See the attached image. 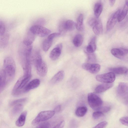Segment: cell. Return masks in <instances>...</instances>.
I'll return each instance as SVG.
<instances>
[{
    "mask_svg": "<svg viewBox=\"0 0 128 128\" xmlns=\"http://www.w3.org/2000/svg\"><path fill=\"white\" fill-rule=\"evenodd\" d=\"M87 111V108L85 106H80L78 107L76 110L75 114L78 117H82L84 116L86 113Z\"/></svg>",
    "mask_w": 128,
    "mask_h": 128,
    "instance_id": "obj_29",
    "label": "cell"
},
{
    "mask_svg": "<svg viewBox=\"0 0 128 128\" xmlns=\"http://www.w3.org/2000/svg\"><path fill=\"white\" fill-rule=\"evenodd\" d=\"M40 81L38 79H34L28 84L24 87V92H26L38 87L40 84Z\"/></svg>",
    "mask_w": 128,
    "mask_h": 128,
    "instance_id": "obj_12",
    "label": "cell"
},
{
    "mask_svg": "<svg viewBox=\"0 0 128 128\" xmlns=\"http://www.w3.org/2000/svg\"><path fill=\"white\" fill-rule=\"evenodd\" d=\"M111 52L114 56L120 59H122L128 54V50L123 48L112 49Z\"/></svg>",
    "mask_w": 128,
    "mask_h": 128,
    "instance_id": "obj_10",
    "label": "cell"
},
{
    "mask_svg": "<svg viewBox=\"0 0 128 128\" xmlns=\"http://www.w3.org/2000/svg\"><path fill=\"white\" fill-rule=\"evenodd\" d=\"M96 37L94 36L92 38L86 47V52L88 53H93L96 50Z\"/></svg>",
    "mask_w": 128,
    "mask_h": 128,
    "instance_id": "obj_15",
    "label": "cell"
},
{
    "mask_svg": "<svg viewBox=\"0 0 128 128\" xmlns=\"http://www.w3.org/2000/svg\"><path fill=\"white\" fill-rule=\"evenodd\" d=\"M35 36L29 30L24 39L23 41V44L26 46L31 45L34 40Z\"/></svg>",
    "mask_w": 128,
    "mask_h": 128,
    "instance_id": "obj_14",
    "label": "cell"
},
{
    "mask_svg": "<svg viewBox=\"0 0 128 128\" xmlns=\"http://www.w3.org/2000/svg\"><path fill=\"white\" fill-rule=\"evenodd\" d=\"M8 82L5 73L3 69H0V88H4Z\"/></svg>",
    "mask_w": 128,
    "mask_h": 128,
    "instance_id": "obj_27",
    "label": "cell"
},
{
    "mask_svg": "<svg viewBox=\"0 0 128 128\" xmlns=\"http://www.w3.org/2000/svg\"><path fill=\"white\" fill-rule=\"evenodd\" d=\"M119 120L123 125L126 126H128V117L127 116L122 117L120 118Z\"/></svg>",
    "mask_w": 128,
    "mask_h": 128,
    "instance_id": "obj_38",
    "label": "cell"
},
{
    "mask_svg": "<svg viewBox=\"0 0 128 128\" xmlns=\"http://www.w3.org/2000/svg\"><path fill=\"white\" fill-rule=\"evenodd\" d=\"M64 123V121H62L55 126L53 128H63Z\"/></svg>",
    "mask_w": 128,
    "mask_h": 128,
    "instance_id": "obj_41",
    "label": "cell"
},
{
    "mask_svg": "<svg viewBox=\"0 0 128 128\" xmlns=\"http://www.w3.org/2000/svg\"><path fill=\"white\" fill-rule=\"evenodd\" d=\"M55 112L54 110L42 111L40 112L32 122V124L36 125L40 122L48 120L52 118Z\"/></svg>",
    "mask_w": 128,
    "mask_h": 128,
    "instance_id": "obj_4",
    "label": "cell"
},
{
    "mask_svg": "<svg viewBox=\"0 0 128 128\" xmlns=\"http://www.w3.org/2000/svg\"><path fill=\"white\" fill-rule=\"evenodd\" d=\"M5 73L7 82L14 78L16 71V65L13 59L10 57H6L4 62L3 68Z\"/></svg>",
    "mask_w": 128,
    "mask_h": 128,
    "instance_id": "obj_1",
    "label": "cell"
},
{
    "mask_svg": "<svg viewBox=\"0 0 128 128\" xmlns=\"http://www.w3.org/2000/svg\"><path fill=\"white\" fill-rule=\"evenodd\" d=\"M115 0H109V3L110 5L112 6H113L115 2Z\"/></svg>",
    "mask_w": 128,
    "mask_h": 128,
    "instance_id": "obj_44",
    "label": "cell"
},
{
    "mask_svg": "<svg viewBox=\"0 0 128 128\" xmlns=\"http://www.w3.org/2000/svg\"><path fill=\"white\" fill-rule=\"evenodd\" d=\"M98 19L95 17L90 18L88 20V25L92 27L96 23Z\"/></svg>",
    "mask_w": 128,
    "mask_h": 128,
    "instance_id": "obj_37",
    "label": "cell"
},
{
    "mask_svg": "<svg viewBox=\"0 0 128 128\" xmlns=\"http://www.w3.org/2000/svg\"><path fill=\"white\" fill-rule=\"evenodd\" d=\"M115 78V74L110 72L98 75L96 77V78L97 80L100 82L106 83H111L114 81Z\"/></svg>",
    "mask_w": 128,
    "mask_h": 128,
    "instance_id": "obj_6",
    "label": "cell"
},
{
    "mask_svg": "<svg viewBox=\"0 0 128 128\" xmlns=\"http://www.w3.org/2000/svg\"><path fill=\"white\" fill-rule=\"evenodd\" d=\"M83 20V15L82 14H80L77 18L76 23V28L78 31H82L84 30Z\"/></svg>",
    "mask_w": 128,
    "mask_h": 128,
    "instance_id": "obj_25",
    "label": "cell"
},
{
    "mask_svg": "<svg viewBox=\"0 0 128 128\" xmlns=\"http://www.w3.org/2000/svg\"><path fill=\"white\" fill-rule=\"evenodd\" d=\"M52 40L47 38L44 41L42 44V48L44 52H46L52 46Z\"/></svg>",
    "mask_w": 128,
    "mask_h": 128,
    "instance_id": "obj_30",
    "label": "cell"
},
{
    "mask_svg": "<svg viewBox=\"0 0 128 128\" xmlns=\"http://www.w3.org/2000/svg\"><path fill=\"white\" fill-rule=\"evenodd\" d=\"M113 84L104 83L98 86L95 89V92L97 93L103 92L111 88Z\"/></svg>",
    "mask_w": 128,
    "mask_h": 128,
    "instance_id": "obj_16",
    "label": "cell"
},
{
    "mask_svg": "<svg viewBox=\"0 0 128 128\" xmlns=\"http://www.w3.org/2000/svg\"><path fill=\"white\" fill-rule=\"evenodd\" d=\"M50 124L48 122H44L40 123L35 128H50Z\"/></svg>",
    "mask_w": 128,
    "mask_h": 128,
    "instance_id": "obj_35",
    "label": "cell"
},
{
    "mask_svg": "<svg viewBox=\"0 0 128 128\" xmlns=\"http://www.w3.org/2000/svg\"><path fill=\"white\" fill-rule=\"evenodd\" d=\"M6 28L4 22L0 20V35H3L6 33Z\"/></svg>",
    "mask_w": 128,
    "mask_h": 128,
    "instance_id": "obj_34",
    "label": "cell"
},
{
    "mask_svg": "<svg viewBox=\"0 0 128 128\" xmlns=\"http://www.w3.org/2000/svg\"><path fill=\"white\" fill-rule=\"evenodd\" d=\"M107 122L105 121L101 122L92 128H104L107 126Z\"/></svg>",
    "mask_w": 128,
    "mask_h": 128,
    "instance_id": "obj_36",
    "label": "cell"
},
{
    "mask_svg": "<svg viewBox=\"0 0 128 128\" xmlns=\"http://www.w3.org/2000/svg\"><path fill=\"white\" fill-rule=\"evenodd\" d=\"M92 30L95 34L99 35L102 32L103 28L101 20L98 19L95 24L92 27Z\"/></svg>",
    "mask_w": 128,
    "mask_h": 128,
    "instance_id": "obj_18",
    "label": "cell"
},
{
    "mask_svg": "<svg viewBox=\"0 0 128 128\" xmlns=\"http://www.w3.org/2000/svg\"><path fill=\"white\" fill-rule=\"evenodd\" d=\"M120 12V10L118 9L112 14L108 19L106 24V29L107 31L110 30L114 27L118 21Z\"/></svg>",
    "mask_w": 128,
    "mask_h": 128,
    "instance_id": "obj_7",
    "label": "cell"
},
{
    "mask_svg": "<svg viewBox=\"0 0 128 128\" xmlns=\"http://www.w3.org/2000/svg\"><path fill=\"white\" fill-rule=\"evenodd\" d=\"M36 68L37 73L38 75L44 77L46 75L47 72V67L44 62L42 61Z\"/></svg>",
    "mask_w": 128,
    "mask_h": 128,
    "instance_id": "obj_13",
    "label": "cell"
},
{
    "mask_svg": "<svg viewBox=\"0 0 128 128\" xmlns=\"http://www.w3.org/2000/svg\"><path fill=\"white\" fill-rule=\"evenodd\" d=\"M128 0H126L125 5L118 16V22L122 21L126 17L128 12Z\"/></svg>",
    "mask_w": 128,
    "mask_h": 128,
    "instance_id": "obj_19",
    "label": "cell"
},
{
    "mask_svg": "<svg viewBox=\"0 0 128 128\" xmlns=\"http://www.w3.org/2000/svg\"><path fill=\"white\" fill-rule=\"evenodd\" d=\"M23 106L22 104H16L12 110V113L14 115L20 113L23 110Z\"/></svg>",
    "mask_w": 128,
    "mask_h": 128,
    "instance_id": "obj_31",
    "label": "cell"
},
{
    "mask_svg": "<svg viewBox=\"0 0 128 128\" xmlns=\"http://www.w3.org/2000/svg\"><path fill=\"white\" fill-rule=\"evenodd\" d=\"M61 108V106L60 105H58L54 108V111L55 112H59Z\"/></svg>",
    "mask_w": 128,
    "mask_h": 128,
    "instance_id": "obj_42",
    "label": "cell"
},
{
    "mask_svg": "<svg viewBox=\"0 0 128 128\" xmlns=\"http://www.w3.org/2000/svg\"><path fill=\"white\" fill-rule=\"evenodd\" d=\"M31 59L36 67L42 61L40 54L38 52H35L32 56L31 55Z\"/></svg>",
    "mask_w": 128,
    "mask_h": 128,
    "instance_id": "obj_20",
    "label": "cell"
},
{
    "mask_svg": "<svg viewBox=\"0 0 128 128\" xmlns=\"http://www.w3.org/2000/svg\"><path fill=\"white\" fill-rule=\"evenodd\" d=\"M44 22V20L42 19H41L38 20L37 22V24L35 25L42 26V24H43Z\"/></svg>",
    "mask_w": 128,
    "mask_h": 128,
    "instance_id": "obj_43",
    "label": "cell"
},
{
    "mask_svg": "<svg viewBox=\"0 0 128 128\" xmlns=\"http://www.w3.org/2000/svg\"><path fill=\"white\" fill-rule=\"evenodd\" d=\"M83 41V38L82 35L80 34H78L74 37L73 42L76 47H79L82 44Z\"/></svg>",
    "mask_w": 128,
    "mask_h": 128,
    "instance_id": "obj_28",
    "label": "cell"
},
{
    "mask_svg": "<svg viewBox=\"0 0 128 128\" xmlns=\"http://www.w3.org/2000/svg\"><path fill=\"white\" fill-rule=\"evenodd\" d=\"M103 10V6L100 2H96L94 5V11L95 17L98 18L101 14Z\"/></svg>",
    "mask_w": 128,
    "mask_h": 128,
    "instance_id": "obj_23",
    "label": "cell"
},
{
    "mask_svg": "<svg viewBox=\"0 0 128 128\" xmlns=\"http://www.w3.org/2000/svg\"><path fill=\"white\" fill-rule=\"evenodd\" d=\"M27 98H22L15 100L13 101L10 102V105L12 106L18 104H22L25 102Z\"/></svg>",
    "mask_w": 128,
    "mask_h": 128,
    "instance_id": "obj_32",
    "label": "cell"
},
{
    "mask_svg": "<svg viewBox=\"0 0 128 128\" xmlns=\"http://www.w3.org/2000/svg\"><path fill=\"white\" fill-rule=\"evenodd\" d=\"M128 89L126 83L124 82L119 83L117 88V93L118 96L122 99L128 100Z\"/></svg>",
    "mask_w": 128,
    "mask_h": 128,
    "instance_id": "obj_8",
    "label": "cell"
},
{
    "mask_svg": "<svg viewBox=\"0 0 128 128\" xmlns=\"http://www.w3.org/2000/svg\"><path fill=\"white\" fill-rule=\"evenodd\" d=\"M31 78V75H24L21 77L16 82L12 89V95L15 96H18L24 92V89Z\"/></svg>",
    "mask_w": 128,
    "mask_h": 128,
    "instance_id": "obj_2",
    "label": "cell"
},
{
    "mask_svg": "<svg viewBox=\"0 0 128 128\" xmlns=\"http://www.w3.org/2000/svg\"><path fill=\"white\" fill-rule=\"evenodd\" d=\"M30 30L36 36L41 37H44L48 35L51 30L42 26L35 25L32 26Z\"/></svg>",
    "mask_w": 128,
    "mask_h": 128,
    "instance_id": "obj_5",
    "label": "cell"
},
{
    "mask_svg": "<svg viewBox=\"0 0 128 128\" xmlns=\"http://www.w3.org/2000/svg\"><path fill=\"white\" fill-rule=\"evenodd\" d=\"M82 66L84 69L93 74L98 72L100 68V65L97 64L84 63L82 65Z\"/></svg>",
    "mask_w": 128,
    "mask_h": 128,
    "instance_id": "obj_9",
    "label": "cell"
},
{
    "mask_svg": "<svg viewBox=\"0 0 128 128\" xmlns=\"http://www.w3.org/2000/svg\"><path fill=\"white\" fill-rule=\"evenodd\" d=\"M88 104L93 109L99 110L102 107L103 102L100 98L95 94L89 93L88 96Z\"/></svg>",
    "mask_w": 128,
    "mask_h": 128,
    "instance_id": "obj_3",
    "label": "cell"
},
{
    "mask_svg": "<svg viewBox=\"0 0 128 128\" xmlns=\"http://www.w3.org/2000/svg\"><path fill=\"white\" fill-rule=\"evenodd\" d=\"M64 72L63 71L61 70L56 73L51 79L50 82L52 84H55L61 81L63 79Z\"/></svg>",
    "mask_w": 128,
    "mask_h": 128,
    "instance_id": "obj_17",
    "label": "cell"
},
{
    "mask_svg": "<svg viewBox=\"0 0 128 128\" xmlns=\"http://www.w3.org/2000/svg\"><path fill=\"white\" fill-rule=\"evenodd\" d=\"M27 112L24 111L22 112L16 122V125L18 127H21L24 125L26 119Z\"/></svg>",
    "mask_w": 128,
    "mask_h": 128,
    "instance_id": "obj_26",
    "label": "cell"
},
{
    "mask_svg": "<svg viewBox=\"0 0 128 128\" xmlns=\"http://www.w3.org/2000/svg\"><path fill=\"white\" fill-rule=\"evenodd\" d=\"M111 72L117 74H121L126 73L128 72V69L125 67H119L111 68L110 69Z\"/></svg>",
    "mask_w": 128,
    "mask_h": 128,
    "instance_id": "obj_24",
    "label": "cell"
},
{
    "mask_svg": "<svg viewBox=\"0 0 128 128\" xmlns=\"http://www.w3.org/2000/svg\"><path fill=\"white\" fill-rule=\"evenodd\" d=\"M9 39V35L5 33L3 35H0V48H4L8 45Z\"/></svg>",
    "mask_w": 128,
    "mask_h": 128,
    "instance_id": "obj_21",
    "label": "cell"
},
{
    "mask_svg": "<svg viewBox=\"0 0 128 128\" xmlns=\"http://www.w3.org/2000/svg\"><path fill=\"white\" fill-rule=\"evenodd\" d=\"M104 115L103 113L99 110L93 113L92 116L93 118L95 120H97L102 117Z\"/></svg>",
    "mask_w": 128,
    "mask_h": 128,
    "instance_id": "obj_33",
    "label": "cell"
},
{
    "mask_svg": "<svg viewBox=\"0 0 128 128\" xmlns=\"http://www.w3.org/2000/svg\"><path fill=\"white\" fill-rule=\"evenodd\" d=\"M62 47V44L60 43L57 44L52 50L50 54V57L52 60H55L58 58L61 54Z\"/></svg>",
    "mask_w": 128,
    "mask_h": 128,
    "instance_id": "obj_11",
    "label": "cell"
},
{
    "mask_svg": "<svg viewBox=\"0 0 128 128\" xmlns=\"http://www.w3.org/2000/svg\"><path fill=\"white\" fill-rule=\"evenodd\" d=\"M64 28L66 32L71 31L76 28V23L71 20H68L64 22Z\"/></svg>",
    "mask_w": 128,
    "mask_h": 128,
    "instance_id": "obj_22",
    "label": "cell"
},
{
    "mask_svg": "<svg viewBox=\"0 0 128 128\" xmlns=\"http://www.w3.org/2000/svg\"><path fill=\"white\" fill-rule=\"evenodd\" d=\"M110 107L108 106H105L102 107L99 110L103 112H108L110 111Z\"/></svg>",
    "mask_w": 128,
    "mask_h": 128,
    "instance_id": "obj_40",
    "label": "cell"
},
{
    "mask_svg": "<svg viewBox=\"0 0 128 128\" xmlns=\"http://www.w3.org/2000/svg\"><path fill=\"white\" fill-rule=\"evenodd\" d=\"M61 34L59 32H54L52 33L49 34L47 38L53 40L54 38L60 36Z\"/></svg>",
    "mask_w": 128,
    "mask_h": 128,
    "instance_id": "obj_39",
    "label": "cell"
}]
</instances>
